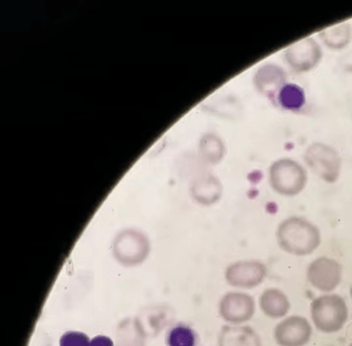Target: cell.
I'll return each mask as SVG.
<instances>
[{"label": "cell", "instance_id": "6da1fadb", "mask_svg": "<svg viewBox=\"0 0 352 346\" xmlns=\"http://www.w3.org/2000/svg\"><path fill=\"white\" fill-rule=\"evenodd\" d=\"M277 241L289 255H308L320 244V231L309 220L292 216L278 227Z\"/></svg>", "mask_w": 352, "mask_h": 346}, {"label": "cell", "instance_id": "7a4b0ae2", "mask_svg": "<svg viewBox=\"0 0 352 346\" xmlns=\"http://www.w3.org/2000/svg\"><path fill=\"white\" fill-rule=\"evenodd\" d=\"M311 317L315 327L323 333H336L345 325L348 307L339 295H323L311 305Z\"/></svg>", "mask_w": 352, "mask_h": 346}, {"label": "cell", "instance_id": "3957f363", "mask_svg": "<svg viewBox=\"0 0 352 346\" xmlns=\"http://www.w3.org/2000/svg\"><path fill=\"white\" fill-rule=\"evenodd\" d=\"M307 181V171L300 163L292 159H279L270 167V185L280 195H298L306 187Z\"/></svg>", "mask_w": 352, "mask_h": 346}, {"label": "cell", "instance_id": "277c9868", "mask_svg": "<svg viewBox=\"0 0 352 346\" xmlns=\"http://www.w3.org/2000/svg\"><path fill=\"white\" fill-rule=\"evenodd\" d=\"M150 251L149 239L140 231L123 230L113 241V257L124 267L141 265L149 257Z\"/></svg>", "mask_w": 352, "mask_h": 346}, {"label": "cell", "instance_id": "5b68a950", "mask_svg": "<svg viewBox=\"0 0 352 346\" xmlns=\"http://www.w3.org/2000/svg\"><path fill=\"white\" fill-rule=\"evenodd\" d=\"M304 159L311 170L327 183H336L339 178L341 157L331 146L322 142H314L307 148Z\"/></svg>", "mask_w": 352, "mask_h": 346}, {"label": "cell", "instance_id": "8992f818", "mask_svg": "<svg viewBox=\"0 0 352 346\" xmlns=\"http://www.w3.org/2000/svg\"><path fill=\"white\" fill-rule=\"evenodd\" d=\"M286 63L296 72H307L316 67L322 58L320 45L312 37L290 45L284 51Z\"/></svg>", "mask_w": 352, "mask_h": 346}, {"label": "cell", "instance_id": "52a82bcc", "mask_svg": "<svg viewBox=\"0 0 352 346\" xmlns=\"http://www.w3.org/2000/svg\"><path fill=\"white\" fill-rule=\"evenodd\" d=\"M307 277L317 290L324 292H331L341 282L342 266L331 257H318L309 265Z\"/></svg>", "mask_w": 352, "mask_h": 346}, {"label": "cell", "instance_id": "ba28073f", "mask_svg": "<svg viewBox=\"0 0 352 346\" xmlns=\"http://www.w3.org/2000/svg\"><path fill=\"white\" fill-rule=\"evenodd\" d=\"M255 313L254 298L240 292H230L222 297L219 302V314L228 323H246Z\"/></svg>", "mask_w": 352, "mask_h": 346}, {"label": "cell", "instance_id": "9c48e42d", "mask_svg": "<svg viewBox=\"0 0 352 346\" xmlns=\"http://www.w3.org/2000/svg\"><path fill=\"white\" fill-rule=\"evenodd\" d=\"M267 274V266L261 262L239 261L226 268V279L234 288H253L265 280Z\"/></svg>", "mask_w": 352, "mask_h": 346}, {"label": "cell", "instance_id": "30bf717a", "mask_svg": "<svg viewBox=\"0 0 352 346\" xmlns=\"http://www.w3.org/2000/svg\"><path fill=\"white\" fill-rule=\"evenodd\" d=\"M312 327L305 317H287L274 331L276 343L280 346H304L310 341Z\"/></svg>", "mask_w": 352, "mask_h": 346}, {"label": "cell", "instance_id": "8fae6325", "mask_svg": "<svg viewBox=\"0 0 352 346\" xmlns=\"http://www.w3.org/2000/svg\"><path fill=\"white\" fill-rule=\"evenodd\" d=\"M285 70L275 63H265L259 66L253 78L255 88L259 94L276 100L278 93L287 82Z\"/></svg>", "mask_w": 352, "mask_h": 346}, {"label": "cell", "instance_id": "7c38bea8", "mask_svg": "<svg viewBox=\"0 0 352 346\" xmlns=\"http://www.w3.org/2000/svg\"><path fill=\"white\" fill-rule=\"evenodd\" d=\"M219 346H261L258 334L248 325H224L218 337Z\"/></svg>", "mask_w": 352, "mask_h": 346}, {"label": "cell", "instance_id": "4fadbf2b", "mask_svg": "<svg viewBox=\"0 0 352 346\" xmlns=\"http://www.w3.org/2000/svg\"><path fill=\"white\" fill-rule=\"evenodd\" d=\"M116 338L119 346H146L148 335L139 317H125L117 325Z\"/></svg>", "mask_w": 352, "mask_h": 346}, {"label": "cell", "instance_id": "5bb4252c", "mask_svg": "<svg viewBox=\"0 0 352 346\" xmlns=\"http://www.w3.org/2000/svg\"><path fill=\"white\" fill-rule=\"evenodd\" d=\"M259 306L267 316L281 319L289 311L290 303L287 296L282 290L269 288L259 298Z\"/></svg>", "mask_w": 352, "mask_h": 346}, {"label": "cell", "instance_id": "9a60e30c", "mask_svg": "<svg viewBox=\"0 0 352 346\" xmlns=\"http://www.w3.org/2000/svg\"><path fill=\"white\" fill-rule=\"evenodd\" d=\"M139 317L142 325L145 329L148 337L156 336L160 334L170 321V310L164 307H153L144 311Z\"/></svg>", "mask_w": 352, "mask_h": 346}, {"label": "cell", "instance_id": "2e32d148", "mask_svg": "<svg viewBox=\"0 0 352 346\" xmlns=\"http://www.w3.org/2000/svg\"><path fill=\"white\" fill-rule=\"evenodd\" d=\"M276 100L285 111H298L306 104V95L302 86L287 82L278 93Z\"/></svg>", "mask_w": 352, "mask_h": 346}, {"label": "cell", "instance_id": "e0dca14e", "mask_svg": "<svg viewBox=\"0 0 352 346\" xmlns=\"http://www.w3.org/2000/svg\"><path fill=\"white\" fill-rule=\"evenodd\" d=\"M321 41L325 45L333 49H342L349 43L352 38L351 26L347 23L335 25L319 33Z\"/></svg>", "mask_w": 352, "mask_h": 346}, {"label": "cell", "instance_id": "ac0fdd59", "mask_svg": "<svg viewBox=\"0 0 352 346\" xmlns=\"http://www.w3.org/2000/svg\"><path fill=\"white\" fill-rule=\"evenodd\" d=\"M197 343L199 335L186 323H177L166 333V346H197Z\"/></svg>", "mask_w": 352, "mask_h": 346}, {"label": "cell", "instance_id": "d6986e66", "mask_svg": "<svg viewBox=\"0 0 352 346\" xmlns=\"http://www.w3.org/2000/svg\"><path fill=\"white\" fill-rule=\"evenodd\" d=\"M91 339L80 331H67L61 335L59 346H90Z\"/></svg>", "mask_w": 352, "mask_h": 346}, {"label": "cell", "instance_id": "ffe728a7", "mask_svg": "<svg viewBox=\"0 0 352 346\" xmlns=\"http://www.w3.org/2000/svg\"><path fill=\"white\" fill-rule=\"evenodd\" d=\"M90 346H115V344L108 336L98 335L92 338Z\"/></svg>", "mask_w": 352, "mask_h": 346}, {"label": "cell", "instance_id": "44dd1931", "mask_svg": "<svg viewBox=\"0 0 352 346\" xmlns=\"http://www.w3.org/2000/svg\"><path fill=\"white\" fill-rule=\"evenodd\" d=\"M342 65L345 70L352 71V51L348 53L345 57L342 58Z\"/></svg>", "mask_w": 352, "mask_h": 346}, {"label": "cell", "instance_id": "7402d4cb", "mask_svg": "<svg viewBox=\"0 0 352 346\" xmlns=\"http://www.w3.org/2000/svg\"><path fill=\"white\" fill-rule=\"evenodd\" d=\"M349 346H352V343H351V344H350V345H349Z\"/></svg>", "mask_w": 352, "mask_h": 346}]
</instances>
